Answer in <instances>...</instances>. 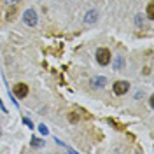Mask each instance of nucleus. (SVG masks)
<instances>
[{"instance_id":"obj_13","label":"nucleus","mask_w":154,"mask_h":154,"mask_svg":"<svg viewBox=\"0 0 154 154\" xmlns=\"http://www.w3.org/2000/svg\"><path fill=\"white\" fill-rule=\"evenodd\" d=\"M137 25L140 26V25H144V19L140 18V14H137Z\"/></svg>"},{"instance_id":"obj_14","label":"nucleus","mask_w":154,"mask_h":154,"mask_svg":"<svg viewBox=\"0 0 154 154\" xmlns=\"http://www.w3.org/2000/svg\"><path fill=\"white\" fill-rule=\"evenodd\" d=\"M23 123H25L26 126H30V128H33V125H32V121H30V119H23Z\"/></svg>"},{"instance_id":"obj_11","label":"nucleus","mask_w":154,"mask_h":154,"mask_svg":"<svg viewBox=\"0 0 154 154\" xmlns=\"http://www.w3.org/2000/svg\"><path fill=\"white\" fill-rule=\"evenodd\" d=\"M38 131H40L42 135H48V133H49L48 126H44V125H40V126H38Z\"/></svg>"},{"instance_id":"obj_5","label":"nucleus","mask_w":154,"mask_h":154,"mask_svg":"<svg viewBox=\"0 0 154 154\" xmlns=\"http://www.w3.org/2000/svg\"><path fill=\"white\" fill-rule=\"evenodd\" d=\"M96 19H98V12H96L95 9L88 11L86 16H84V23L86 25H93V23H96Z\"/></svg>"},{"instance_id":"obj_4","label":"nucleus","mask_w":154,"mask_h":154,"mask_svg":"<svg viewBox=\"0 0 154 154\" xmlns=\"http://www.w3.org/2000/svg\"><path fill=\"white\" fill-rule=\"evenodd\" d=\"M14 93L18 98H25V96L28 95V86L25 84V82H18L16 86H14Z\"/></svg>"},{"instance_id":"obj_8","label":"nucleus","mask_w":154,"mask_h":154,"mask_svg":"<svg viewBox=\"0 0 154 154\" xmlns=\"http://www.w3.org/2000/svg\"><path fill=\"white\" fill-rule=\"evenodd\" d=\"M145 12H147V18L149 19H154V4L152 2L147 5V11H145Z\"/></svg>"},{"instance_id":"obj_6","label":"nucleus","mask_w":154,"mask_h":154,"mask_svg":"<svg viewBox=\"0 0 154 154\" xmlns=\"http://www.w3.org/2000/svg\"><path fill=\"white\" fill-rule=\"evenodd\" d=\"M107 84V79L103 75H98V77H93V79H91V88H103Z\"/></svg>"},{"instance_id":"obj_3","label":"nucleus","mask_w":154,"mask_h":154,"mask_svg":"<svg viewBox=\"0 0 154 154\" xmlns=\"http://www.w3.org/2000/svg\"><path fill=\"white\" fill-rule=\"evenodd\" d=\"M128 89H130V84L126 82V81H117V82H114V93L116 95H125V93H128Z\"/></svg>"},{"instance_id":"obj_2","label":"nucleus","mask_w":154,"mask_h":154,"mask_svg":"<svg viewBox=\"0 0 154 154\" xmlns=\"http://www.w3.org/2000/svg\"><path fill=\"white\" fill-rule=\"evenodd\" d=\"M23 21H25V25H28V26H35V25H37V12H35L33 9L25 11Z\"/></svg>"},{"instance_id":"obj_12","label":"nucleus","mask_w":154,"mask_h":154,"mask_svg":"<svg viewBox=\"0 0 154 154\" xmlns=\"http://www.w3.org/2000/svg\"><path fill=\"white\" fill-rule=\"evenodd\" d=\"M19 2H21V0H5V4H7V5H18Z\"/></svg>"},{"instance_id":"obj_9","label":"nucleus","mask_w":154,"mask_h":154,"mask_svg":"<svg viewBox=\"0 0 154 154\" xmlns=\"http://www.w3.org/2000/svg\"><path fill=\"white\" fill-rule=\"evenodd\" d=\"M68 121H70V123H77V121H79V116H77L75 112H70V114H68Z\"/></svg>"},{"instance_id":"obj_7","label":"nucleus","mask_w":154,"mask_h":154,"mask_svg":"<svg viewBox=\"0 0 154 154\" xmlns=\"http://www.w3.org/2000/svg\"><path fill=\"white\" fill-rule=\"evenodd\" d=\"M123 67H125V58L117 56L116 58V63H114V70H123Z\"/></svg>"},{"instance_id":"obj_1","label":"nucleus","mask_w":154,"mask_h":154,"mask_svg":"<svg viewBox=\"0 0 154 154\" xmlns=\"http://www.w3.org/2000/svg\"><path fill=\"white\" fill-rule=\"evenodd\" d=\"M96 61L100 65H109V61H110V51L105 48H100L96 51Z\"/></svg>"},{"instance_id":"obj_10","label":"nucleus","mask_w":154,"mask_h":154,"mask_svg":"<svg viewBox=\"0 0 154 154\" xmlns=\"http://www.w3.org/2000/svg\"><path fill=\"white\" fill-rule=\"evenodd\" d=\"M32 145H33V147H40V145H42V140H40V138H32Z\"/></svg>"}]
</instances>
